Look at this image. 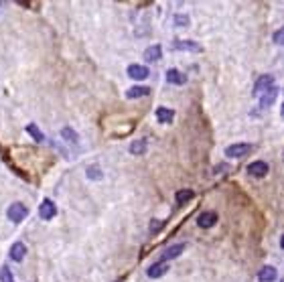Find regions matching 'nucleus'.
I'll return each instance as SVG.
<instances>
[{
    "label": "nucleus",
    "mask_w": 284,
    "mask_h": 282,
    "mask_svg": "<svg viewBox=\"0 0 284 282\" xmlns=\"http://www.w3.org/2000/svg\"><path fill=\"white\" fill-rule=\"evenodd\" d=\"M8 217H10V221H15V223H20L22 219H25L27 216H29V209L22 205V203H13V205L8 207Z\"/></svg>",
    "instance_id": "1"
},
{
    "label": "nucleus",
    "mask_w": 284,
    "mask_h": 282,
    "mask_svg": "<svg viewBox=\"0 0 284 282\" xmlns=\"http://www.w3.org/2000/svg\"><path fill=\"white\" fill-rule=\"evenodd\" d=\"M250 150H252V144H232L225 149V154L230 156V159H242Z\"/></svg>",
    "instance_id": "2"
},
{
    "label": "nucleus",
    "mask_w": 284,
    "mask_h": 282,
    "mask_svg": "<svg viewBox=\"0 0 284 282\" xmlns=\"http://www.w3.org/2000/svg\"><path fill=\"white\" fill-rule=\"evenodd\" d=\"M272 85H274V77H272V75H260L256 85H254V94L256 96H262L266 89H270Z\"/></svg>",
    "instance_id": "3"
},
{
    "label": "nucleus",
    "mask_w": 284,
    "mask_h": 282,
    "mask_svg": "<svg viewBox=\"0 0 284 282\" xmlns=\"http://www.w3.org/2000/svg\"><path fill=\"white\" fill-rule=\"evenodd\" d=\"M197 223H199V228L209 230V228H213V225L217 223V213H213V211H203L201 216L197 217Z\"/></svg>",
    "instance_id": "4"
},
{
    "label": "nucleus",
    "mask_w": 284,
    "mask_h": 282,
    "mask_svg": "<svg viewBox=\"0 0 284 282\" xmlns=\"http://www.w3.org/2000/svg\"><path fill=\"white\" fill-rule=\"evenodd\" d=\"M55 213H57V207H55V203L51 199H45L41 205H39V216L43 219H53Z\"/></svg>",
    "instance_id": "5"
},
{
    "label": "nucleus",
    "mask_w": 284,
    "mask_h": 282,
    "mask_svg": "<svg viewBox=\"0 0 284 282\" xmlns=\"http://www.w3.org/2000/svg\"><path fill=\"white\" fill-rule=\"evenodd\" d=\"M248 173L252 177H256V179H262V177L268 175V165L264 161H256V163H252L248 166Z\"/></svg>",
    "instance_id": "6"
},
{
    "label": "nucleus",
    "mask_w": 284,
    "mask_h": 282,
    "mask_svg": "<svg viewBox=\"0 0 284 282\" xmlns=\"http://www.w3.org/2000/svg\"><path fill=\"white\" fill-rule=\"evenodd\" d=\"M276 98H278V85L274 83L270 89H266V92L262 94V100H260V104H262V108H268V106L274 104Z\"/></svg>",
    "instance_id": "7"
},
{
    "label": "nucleus",
    "mask_w": 284,
    "mask_h": 282,
    "mask_svg": "<svg viewBox=\"0 0 284 282\" xmlns=\"http://www.w3.org/2000/svg\"><path fill=\"white\" fill-rule=\"evenodd\" d=\"M167 270H168V264L156 262V264H152V266L146 268V276H150V278H161L163 274H167Z\"/></svg>",
    "instance_id": "8"
},
{
    "label": "nucleus",
    "mask_w": 284,
    "mask_h": 282,
    "mask_svg": "<svg viewBox=\"0 0 284 282\" xmlns=\"http://www.w3.org/2000/svg\"><path fill=\"white\" fill-rule=\"evenodd\" d=\"M183 252H185V244H175V246H170V248H167V250L163 252L161 262L170 260V258H177V256H181Z\"/></svg>",
    "instance_id": "9"
},
{
    "label": "nucleus",
    "mask_w": 284,
    "mask_h": 282,
    "mask_svg": "<svg viewBox=\"0 0 284 282\" xmlns=\"http://www.w3.org/2000/svg\"><path fill=\"white\" fill-rule=\"evenodd\" d=\"M173 49L199 53V51H201V45H199V43H193V41H175V43H173Z\"/></svg>",
    "instance_id": "10"
},
{
    "label": "nucleus",
    "mask_w": 284,
    "mask_h": 282,
    "mask_svg": "<svg viewBox=\"0 0 284 282\" xmlns=\"http://www.w3.org/2000/svg\"><path fill=\"white\" fill-rule=\"evenodd\" d=\"M276 276H278V272H276L274 266H264V268L258 272V280H260V282H274Z\"/></svg>",
    "instance_id": "11"
},
{
    "label": "nucleus",
    "mask_w": 284,
    "mask_h": 282,
    "mask_svg": "<svg viewBox=\"0 0 284 282\" xmlns=\"http://www.w3.org/2000/svg\"><path fill=\"white\" fill-rule=\"evenodd\" d=\"M25 256H27V246L22 242L13 244V248H10V258H13L15 262H22V258Z\"/></svg>",
    "instance_id": "12"
},
{
    "label": "nucleus",
    "mask_w": 284,
    "mask_h": 282,
    "mask_svg": "<svg viewBox=\"0 0 284 282\" xmlns=\"http://www.w3.org/2000/svg\"><path fill=\"white\" fill-rule=\"evenodd\" d=\"M128 75L132 77V80H146V77H149V69H146L144 65H130L128 67Z\"/></svg>",
    "instance_id": "13"
},
{
    "label": "nucleus",
    "mask_w": 284,
    "mask_h": 282,
    "mask_svg": "<svg viewBox=\"0 0 284 282\" xmlns=\"http://www.w3.org/2000/svg\"><path fill=\"white\" fill-rule=\"evenodd\" d=\"M150 94V87L146 85H136V87H130L126 92V98L128 100H134V98H142V96H149Z\"/></svg>",
    "instance_id": "14"
},
{
    "label": "nucleus",
    "mask_w": 284,
    "mask_h": 282,
    "mask_svg": "<svg viewBox=\"0 0 284 282\" xmlns=\"http://www.w3.org/2000/svg\"><path fill=\"white\" fill-rule=\"evenodd\" d=\"M167 82L173 83V85H183L185 83V75L181 71H177V69H168L167 71Z\"/></svg>",
    "instance_id": "15"
},
{
    "label": "nucleus",
    "mask_w": 284,
    "mask_h": 282,
    "mask_svg": "<svg viewBox=\"0 0 284 282\" xmlns=\"http://www.w3.org/2000/svg\"><path fill=\"white\" fill-rule=\"evenodd\" d=\"M161 53H163L161 45H152V47H149L144 51V59L146 61H158V59H161Z\"/></svg>",
    "instance_id": "16"
},
{
    "label": "nucleus",
    "mask_w": 284,
    "mask_h": 282,
    "mask_svg": "<svg viewBox=\"0 0 284 282\" xmlns=\"http://www.w3.org/2000/svg\"><path fill=\"white\" fill-rule=\"evenodd\" d=\"M175 118V110H170V108H158L156 110V120L158 122H170V120H173Z\"/></svg>",
    "instance_id": "17"
},
{
    "label": "nucleus",
    "mask_w": 284,
    "mask_h": 282,
    "mask_svg": "<svg viewBox=\"0 0 284 282\" xmlns=\"http://www.w3.org/2000/svg\"><path fill=\"white\" fill-rule=\"evenodd\" d=\"M146 138H140V140H134L132 144H130V152L132 154H144L146 152Z\"/></svg>",
    "instance_id": "18"
},
{
    "label": "nucleus",
    "mask_w": 284,
    "mask_h": 282,
    "mask_svg": "<svg viewBox=\"0 0 284 282\" xmlns=\"http://www.w3.org/2000/svg\"><path fill=\"white\" fill-rule=\"evenodd\" d=\"M193 195H195V193H193V191L191 189H181L179 191V193H177V205H183V203H187L189 199H193Z\"/></svg>",
    "instance_id": "19"
},
{
    "label": "nucleus",
    "mask_w": 284,
    "mask_h": 282,
    "mask_svg": "<svg viewBox=\"0 0 284 282\" xmlns=\"http://www.w3.org/2000/svg\"><path fill=\"white\" fill-rule=\"evenodd\" d=\"M27 132H29V134H33V138H35L37 142H41V144H43L45 140H47V138H45V134H43V132L35 126V124H29V126H27Z\"/></svg>",
    "instance_id": "20"
},
{
    "label": "nucleus",
    "mask_w": 284,
    "mask_h": 282,
    "mask_svg": "<svg viewBox=\"0 0 284 282\" xmlns=\"http://www.w3.org/2000/svg\"><path fill=\"white\" fill-rule=\"evenodd\" d=\"M61 136L67 140V142H71V144H77V134H75V130H71L69 126H65L63 130H61Z\"/></svg>",
    "instance_id": "21"
},
{
    "label": "nucleus",
    "mask_w": 284,
    "mask_h": 282,
    "mask_svg": "<svg viewBox=\"0 0 284 282\" xmlns=\"http://www.w3.org/2000/svg\"><path fill=\"white\" fill-rule=\"evenodd\" d=\"M0 282H15L13 280V272H10L8 266H4L2 270H0Z\"/></svg>",
    "instance_id": "22"
},
{
    "label": "nucleus",
    "mask_w": 284,
    "mask_h": 282,
    "mask_svg": "<svg viewBox=\"0 0 284 282\" xmlns=\"http://www.w3.org/2000/svg\"><path fill=\"white\" fill-rule=\"evenodd\" d=\"M87 179H101V171L98 166H89L87 168Z\"/></svg>",
    "instance_id": "23"
},
{
    "label": "nucleus",
    "mask_w": 284,
    "mask_h": 282,
    "mask_svg": "<svg viewBox=\"0 0 284 282\" xmlns=\"http://www.w3.org/2000/svg\"><path fill=\"white\" fill-rule=\"evenodd\" d=\"M163 225H165V221H158V219H152V221H150V232H152V233H158V232H161V230H163Z\"/></svg>",
    "instance_id": "24"
},
{
    "label": "nucleus",
    "mask_w": 284,
    "mask_h": 282,
    "mask_svg": "<svg viewBox=\"0 0 284 282\" xmlns=\"http://www.w3.org/2000/svg\"><path fill=\"white\" fill-rule=\"evenodd\" d=\"M175 20H177V27H187L189 25V17H183V15H177Z\"/></svg>",
    "instance_id": "25"
},
{
    "label": "nucleus",
    "mask_w": 284,
    "mask_h": 282,
    "mask_svg": "<svg viewBox=\"0 0 284 282\" xmlns=\"http://www.w3.org/2000/svg\"><path fill=\"white\" fill-rule=\"evenodd\" d=\"M282 41H284V31L278 29V31L274 33V43H276V45H282Z\"/></svg>",
    "instance_id": "26"
},
{
    "label": "nucleus",
    "mask_w": 284,
    "mask_h": 282,
    "mask_svg": "<svg viewBox=\"0 0 284 282\" xmlns=\"http://www.w3.org/2000/svg\"><path fill=\"white\" fill-rule=\"evenodd\" d=\"M116 282H122V280H116Z\"/></svg>",
    "instance_id": "27"
}]
</instances>
